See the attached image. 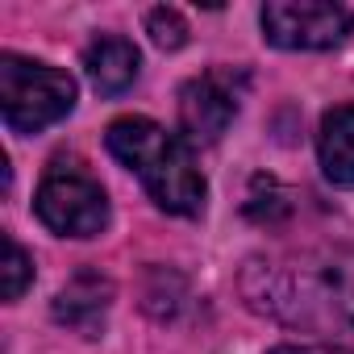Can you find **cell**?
I'll list each match as a JSON object with an SVG mask.
<instances>
[{
	"label": "cell",
	"mask_w": 354,
	"mask_h": 354,
	"mask_svg": "<svg viewBox=\"0 0 354 354\" xmlns=\"http://www.w3.org/2000/svg\"><path fill=\"white\" fill-rule=\"evenodd\" d=\"M113 300V283L100 271H80L59 296H55V321H63L67 329L96 337L104 329V313Z\"/></svg>",
	"instance_id": "cell-7"
},
{
	"label": "cell",
	"mask_w": 354,
	"mask_h": 354,
	"mask_svg": "<svg viewBox=\"0 0 354 354\" xmlns=\"http://www.w3.org/2000/svg\"><path fill=\"white\" fill-rule=\"evenodd\" d=\"M113 158L121 167H129L142 188L150 192V201L162 209V213H175V217H196L205 209V175L192 158V146L162 129L158 121L150 117H117L104 133Z\"/></svg>",
	"instance_id": "cell-2"
},
{
	"label": "cell",
	"mask_w": 354,
	"mask_h": 354,
	"mask_svg": "<svg viewBox=\"0 0 354 354\" xmlns=\"http://www.w3.org/2000/svg\"><path fill=\"white\" fill-rule=\"evenodd\" d=\"M242 71L234 67H213L196 80L184 84L180 92V129L188 146H213L230 129L242 104Z\"/></svg>",
	"instance_id": "cell-6"
},
{
	"label": "cell",
	"mask_w": 354,
	"mask_h": 354,
	"mask_svg": "<svg viewBox=\"0 0 354 354\" xmlns=\"http://www.w3.org/2000/svg\"><path fill=\"white\" fill-rule=\"evenodd\" d=\"M146 34H150V42L158 46V50H180L184 42H188V21L175 13V9H150L146 13Z\"/></svg>",
	"instance_id": "cell-11"
},
{
	"label": "cell",
	"mask_w": 354,
	"mask_h": 354,
	"mask_svg": "<svg viewBox=\"0 0 354 354\" xmlns=\"http://www.w3.org/2000/svg\"><path fill=\"white\" fill-rule=\"evenodd\" d=\"M5 283H0V292H5V300H21V292L30 288L34 279V259L21 250V242L13 234H5Z\"/></svg>",
	"instance_id": "cell-10"
},
{
	"label": "cell",
	"mask_w": 354,
	"mask_h": 354,
	"mask_svg": "<svg viewBox=\"0 0 354 354\" xmlns=\"http://www.w3.org/2000/svg\"><path fill=\"white\" fill-rule=\"evenodd\" d=\"M259 21L263 38L279 50H333L354 30L350 9L333 0H267Z\"/></svg>",
	"instance_id": "cell-5"
},
{
	"label": "cell",
	"mask_w": 354,
	"mask_h": 354,
	"mask_svg": "<svg viewBox=\"0 0 354 354\" xmlns=\"http://www.w3.org/2000/svg\"><path fill=\"white\" fill-rule=\"evenodd\" d=\"M317 158L325 180L337 188H354V104L329 109L321 117V133H317Z\"/></svg>",
	"instance_id": "cell-9"
},
{
	"label": "cell",
	"mask_w": 354,
	"mask_h": 354,
	"mask_svg": "<svg viewBox=\"0 0 354 354\" xmlns=\"http://www.w3.org/2000/svg\"><path fill=\"white\" fill-rule=\"evenodd\" d=\"M75 109V80L50 63L0 55V117L13 133H42Z\"/></svg>",
	"instance_id": "cell-3"
},
{
	"label": "cell",
	"mask_w": 354,
	"mask_h": 354,
	"mask_svg": "<svg viewBox=\"0 0 354 354\" xmlns=\"http://www.w3.org/2000/svg\"><path fill=\"white\" fill-rule=\"evenodd\" d=\"M34 213L59 238H96L109 225V196L75 154H59L38 184Z\"/></svg>",
	"instance_id": "cell-4"
},
{
	"label": "cell",
	"mask_w": 354,
	"mask_h": 354,
	"mask_svg": "<svg viewBox=\"0 0 354 354\" xmlns=\"http://www.w3.org/2000/svg\"><path fill=\"white\" fill-rule=\"evenodd\" d=\"M84 71H88V80H92L96 92L121 96V92L138 80V71H142V55H138V46H133L129 38H121V34H100V38L84 50Z\"/></svg>",
	"instance_id": "cell-8"
},
{
	"label": "cell",
	"mask_w": 354,
	"mask_h": 354,
	"mask_svg": "<svg viewBox=\"0 0 354 354\" xmlns=\"http://www.w3.org/2000/svg\"><path fill=\"white\" fill-rule=\"evenodd\" d=\"M271 354H354L350 346H275Z\"/></svg>",
	"instance_id": "cell-12"
},
{
	"label": "cell",
	"mask_w": 354,
	"mask_h": 354,
	"mask_svg": "<svg viewBox=\"0 0 354 354\" xmlns=\"http://www.w3.org/2000/svg\"><path fill=\"white\" fill-rule=\"evenodd\" d=\"M242 292L250 308L283 325L354 337V250L250 259L242 271Z\"/></svg>",
	"instance_id": "cell-1"
}]
</instances>
